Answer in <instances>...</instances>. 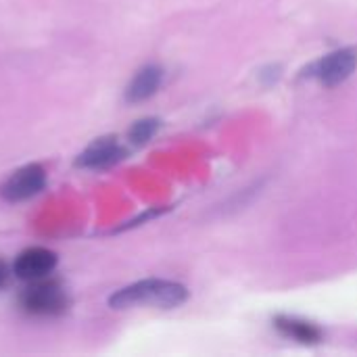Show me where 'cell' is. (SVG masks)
<instances>
[{"instance_id": "obj_1", "label": "cell", "mask_w": 357, "mask_h": 357, "mask_svg": "<svg viewBox=\"0 0 357 357\" xmlns=\"http://www.w3.org/2000/svg\"><path fill=\"white\" fill-rule=\"evenodd\" d=\"M186 299H188V291L182 284L172 282V280L149 278L111 295L109 305L113 310H128L136 305H153L161 310H172V307L182 305Z\"/></svg>"}, {"instance_id": "obj_2", "label": "cell", "mask_w": 357, "mask_h": 357, "mask_svg": "<svg viewBox=\"0 0 357 357\" xmlns=\"http://www.w3.org/2000/svg\"><path fill=\"white\" fill-rule=\"evenodd\" d=\"M19 305L25 314L38 316V318H52L61 316L69 307V295L67 291L54 282V280H33L21 295Z\"/></svg>"}, {"instance_id": "obj_3", "label": "cell", "mask_w": 357, "mask_h": 357, "mask_svg": "<svg viewBox=\"0 0 357 357\" xmlns=\"http://www.w3.org/2000/svg\"><path fill=\"white\" fill-rule=\"evenodd\" d=\"M44 186H46L44 167L38 163H29V165H25V167H21L8 176V180L0 188V195L4 201L19 203V201L36 197Z\"/></svg>"}, {"instance_id": "obj_4", "label": "cell", "mask_w": 357, "mask_h": 357, "mask_svg": "<svg viewBox=\"0 0 357 357\" xmlns=\"http://www.w3.org/2000/svg\"><path fill=\"white\" fill-rule=\"evenodd\" d=\"M357 67V50L356 48H341L328 56H324L316 67L314 75L324 84V86H339L343 84Z\"/></svg>"}, {"instance_id": "obj_5", "label": "cell", "mask_w": 357, "mask_h": 357, "mask_svg": "<svg viewBox=\"0 0 357 357\" xmlns=\"http://www.w3.org/2000/svg\"><path fill=\"white\" fill-rule=\"evenodd\" d=\"M126 157V149L117 142L115 136H102L96 138L92 144H88L82 155L77 157L75 165L86 167V169H105L115 165Z\"/></svg>"}, {"instance_id": "obj_6", "label": "cell", "mask_w": 357, "mask_h": 357, "mask_svg": "<svg viewBox=\"0 0 357 357\" xmlns=\"http://www.w3.org/2000/svg\"><path fill=\"white\" fill-rule=\"evenodd\" d=\"M56 266V255L44 247L25 249L13 264V272L21 280H40L48 276Z\"/></svg>"}, {"instance_id": "obj_7", "label": "cell", "mask_w": 357, "mask_h": 357, "mask_svg": "<svg viewBox=\"0 0 357 357\" xmlns=\"http://www.w3.org/2000/svg\"><path fill=\"white\" fill-rule=\"evenodd\" d=\"M161 82H163V69L161 67H157V65L142 67L134 75V79L128 84V88H126V100L128 102H142V100L151 98L159 90Z\"/></svg>"}, {"instance_id": "obj_8", "label": "cell", "mask_w": 357, "mask_h": 357, "mask_svg": "<svg viewBox=\"0 0 357 357\" xmlns=\"http://www.w3.org/2000/svg\"><path fill=\"white\" fill-rule=\"evenodd\" d=\"M276 328L287 335V337H293L301 343H318L322 339V333L310 324V322H301V320H295V318H276Z\"/></svg>"}, {"instance_id": "obj_9", "label": "cell", "mask_w": 357, "mask_h": 357, "mask_svg": "<svg viewBox=\"0 0 357 357\" xmlns=\"http://www.w3.org/2000/svg\"><path fill=\"white\" fill-rule=\"evenodd\" d=\"M157 130H159V121H157V119H140V121H136V123L132 126V130H130V140H132L134 144H144V142H149V140L155 136Z\"/></svg>"}, {"instance_id": "obj_10", "label": "cell", "mask_w": 357, "mask_h": 357, "mask_svg": "<svg viewBox=\"0 0 357 357\" xmlns=\"http://www.w3.org/2000/svg\"><path fill=\"white\" fill-rule=\"evenodd\" d=\"M6 278H8V268H6V264L0 259V289L6 284Z\"/></svg>"}]
</instances>
